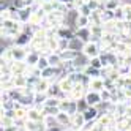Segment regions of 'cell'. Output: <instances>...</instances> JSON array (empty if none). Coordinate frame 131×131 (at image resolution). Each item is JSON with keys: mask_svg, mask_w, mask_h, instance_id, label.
Returning <instances> with one entry per match:
<instances>
[{"mask_svg": "<svg viewBox=\"0 0 131 131\" xmlns=\"http://www.w3.org/2000/svg\"><path fill=\"white\" fill-rule=\"evenodd\" d=\"M85 93H87V89L84 87L82 84H76V85H74V89L67 93V96H68L70 100H73V101H79V100H82L84 96H85Z\"/></svg>", "mask_w": 131, "mask_h": 131, "instance_id": "3957f363", "label": "cell"}, {"mask_svg": "<svg viewBox=\"0 0 131 131\" xmlns=\"http://www.w3.org/2000/svg\"><path fill=\"white\" fill-rule=\"evenodd\" d=\"M59 85H60V89H62V92H65V93H68V92H71L73 89H74V81L70 78V76H63V78H60L59 81Z\"/></svg>", "mask_w": 131, "mask_h": 131, "instance_id": "30bf717a", "label": "cell"}, {"mask_svg": "<svg viewBox=\"0 0 131 131\" xmlns=\"http://www.w3.org/2000/svg\"><path fill=\"white\" fill-rule=\"evenodd\" d=\"M106 89V82L103 78H93L90 79L89 82V90H93V92H101Z\"/></svg>", "mask_w": 131, "mask_h": 131, "instance_id": "8fae6325", "label": "cell"}, {"mask_svg": "<svg viewBox=\"0 0 131 131\" xmlns=\"http://www.w3.org/2000/svg\"><path fill=\"white\" fill-rule=\"evenodd\" d=\"M118 5H120L118 0H104V2H103V8H104V10H109V11H114Z\"/></svg>", "mask_w": 131, "mask_h": 131, "instance_id": "d4e9b609", "label": "cell"}, {"mask_svg": "<svg viewBox=\"0 0 131 131\" xmlns=\"http://www.w3.org/2000/svg\"><path fill=\"white\" fill-rule=\"evenodd\" d=\"M43 125L46 128H54V126H59V122H57V118H55V115H44Z\"/></svg>", "mask_w": 131, "mask_h": 131, "instance_id": "cb8c5ba5", "label": "cell"}, {"mask_svg": "<svg viewBox=\"0 0 131 131\" xmlns=\"http://www.w3.org/2000/svg\"><path fill=\"white\" fill-rule=\"evenodd\" d=\"M129 68H131V67H129Z\"/></svg>", "mask_w": 131, "mask_h": 131, "instance_id": "e575fe53", "label": "cell"}, {"mask_svg": "<svg viewBox=\"0 0 131 131\" xmlns=\"http://www.w3.org/2000/svg\"><path fill=\"white\" fill-rule=\"evenodd\" d=\"M114 19L118 21V22H123L125 21V6H123V3H120L114 10Z\"/></svg>", "mask_w": 131, "mask_h": 131, "instance_id": "603a6c76", "label": "cell"}, {"mask_svg": "<svg viewBox=\"0 0 131 131\" xmlns=\"http://www.w3.org/2000/svg\"><path fill=\"white\" fill-rule=\"evenodd\" d=\"M32 14H33V8L32 6H25V8L17 11V21L22 22V24H29L30 19H32Z\"/></svg>", "mask_w": 131, "mask_h": 131, "instance_id": "ba28073f", "label": "cell"}, {"mask_svg": "<svg viewBox=\"0 0 131 131\" xmlns=\"http://www.w3.org/2000/svg\"><path fill=\"white\" fill-rule=\"evenodd\" d=\"M40 59H41V54L40 52L29 49V55H27V59H25V63L29 65V67H36V63L40 62Z\"/></svg>", "mask_w": 131, "mask_h": 131, "instance_id": "9a60e30c", "label": "cell"}, {"mask_svg": "<svg viewBox=\"0 0 131 131\" xmlns=\"http://www.w3.org/2000/svg\"><path fill=\"white\" fill-rule=\"evenodd\" d=\"M123 6H125V21H131V5L123 3Z\"/></svg>", "mask_w": 131, "mask_h": 131, "instance_id": "1f68e13d", "label": "cell"}, {"mask_svg": "<svg viewBox=\"0 0 131 131\" xmlns=\"http://www.w3.org/2000/svg\"><path fill=\"white\" fill-rule=\"evenodd\" d=\"M41 109H43V114L44 115H57L59 112H60L59 106H55V107H44V106H41Z\"/></svg>", "mask_w": 131, "mask_h": 131, "instance_id": "83f0119b", "label": "cell"}, {"mask_svg": "<svg viewBox=\"0 0 131 131\" xmlns=\"http://www.w3.org/2000/svg\"><path fill=\"white\" fill-rule=\"evenodd\" d=\"M82 114H84V117H85L87 123H90V122H96L100 118L101 112H100V107H96V106H89Z\"/></svg>", "mask_w": 131, "mask_h": 131, "instance_id": "5b68a950", "label": "cell"}, {"mask_svg": "<svg viewBox=\"0 0 131 131\" xmlns=\"http://www.w3.org/2000/svg\"><path fill=\"white\" fill-rule=\"evenodd\" d=\"M85 103L89 106H100L103 104V98H101V92H93V90H87L85 96H84Z\"/></svg>", "mask_w": 131, "mask_h": 131, "instance_id": "7a4b0ae2", "label": "cell"}, {"mask_svg": "<svg viewBox=\"0 0 131 131\" xmlns=\"http://www.w3.org/2000/svg\"><path fill=\"white\" fill-rule=\"evenodd\" d=\"M82 54L85 55L87 59H93V57H98V55L101 54V46L98 41H89L84 44L82 48Z\"/></svg>", "mask_w": 131, "mask_h": 131, "instance_id": "6da1fadb", "label": "cell"}, {"mask_svg": "<svg viewBox=\"0 0 131 131\" xmlns=\"http://www.w3.org/2000/svg\"><path fill=\"white\" fill-rule=\"evenodd\" d=\"M51 81H48V79H40L38 81V84L35 85V93H48V90H49V87H51Z\"/></svg>", "mask_w": 131, "mask_h": 131, "instance_id": "2e32d148", "label": "cell"}, {"mask_svg": "<svg viewBox=\"0 0 131 131\" xmlns=\"http://www.w3.org/2000/svg\"><path fill=\"white\" fill-rule=\"evenodd\" d=\"M76 36L81 41L89 43V41H92V29H90V27H82V29H78L76 30Z\"/></svg>", "mask_w": 131, "mask_h": 131, "instance_id": "4fadbf2b", "label": "cell"}, {"mask_svg": "<svg viewBox=\"0 0 131 131\" xmlns=\"http://www.w3.org/2000/svg\"><path fill=\"white\" fill-rule=\"evenodd\" d=\"M41 2H52V0H41Z\"/></svg>", "mask_w": 131, "mask_h": 131, "instance_id": "836d02e7", "label": "cell"}, {"mask_svg": "<svg viewBox=\"0 0 131 131\" xmlns=\"http://www.w3.org/2000/svg\"><path fill=\"white\" fill-rule=\"evenodd\" d=\"M48 60H49V67H54V68H59L63 65V59L60 52H51L48 54Z\"/></svg>", "mask_w": 131, "mask_h": 131, "instance_id": "5bb4252c", "label": "cell"}, {"mask_svg": "<svg viewBox=\"0 0 131 131\" xmlns=\"http://www.w3.org/2000/svg\"><path fill=\"white\" fill-rule=\"evenodd\" d=\"M60 55H62L63 62H73V60H76L79 55H81V52L73 51V49H67V51H62V52H60Z\"/></svg>", "mask_w": 131, "mask_h": 131, "instance_id": "e0dca14e", "label": "cell"}, {"mask_svg": "<svg viewBox=\"0 0 131 131\" xmlns=\"http://www.w3.org/2000/svg\"><path fill=\"white\" fill-rule=\"evenodd\" d=\"M60 104V98H52V96H49L48 98V101L44 103V107H55V106H59Z\"/></svg>", "mask_w": 131, "mask_h": 131, "instance_id": "f1b7e54d", "label": "cell"}, {"mask_svg": "<svg viewBox=\"0 0 131 131\" xmlns=\"http://www.w3.org/2000/svg\"><path fill=\"white\" fill-rule=\"evenodd\" d=\"M55 118H57L59 122V125L63 126V128H67L71 125V120H73V115H70L68 112H65V111H60L57 115H55Z\"/></svg>", "mask_w": 131, "mask_h": 131, "instance_id": "7c38bea8", "label": "cell"}, {"mask_svg": "<svg viewBox=\"0 0 131 131\" xmlns=\"http://www.w3.org/2000/svg\"><path fill=\"white\" fill-rule=\"evenodd\" d=\"M89 65H92L93 68H98V70H103V68H104V63H103V60H101L100 55H98V57L90 59V60H89Z\"/></svg>", "mask_w": 131, "mask_h": 131, "instance_id": "484cf974", "label": "cell"}, {"mask_svg": "<svg viewBox=\"0 0 131 131\" xmlns=\"http://www.w3.org/2000/svg\"><path fill=\"white\" fill-rule=\"evenodd\" d=\"M13 51V60L14 62H25L27 55H29V48H22V46H11Z\"/></svg>", "mask_w": 131, "mask_h": 131, "instance_id": "277c9868", "label": "cell"}, {"mask_svg": "<svg viewBox=\"0 0 131 131\" xmlns=\"http://www.w3.org/2000/svg\"><path fill=\"white\" fill-rule=\"evenodd\" d=\"M2 131H19V126H17L16 123L11 125V126H6V128H2Z\"/></svg>", "mask_w": 131, "mask_h": 131, "instance_id": "d6a6232c", "label": "cell"}, {"mask_svg": "<svg viewBox=\"0 0 131 131\" xmlns=\"http://www.w3.org/2000/svg\"><path fill=\"white\" fill-rule=\"evenodd\" d=\"M16 123V120L11 118V117H6V115H2V128H6V126H11Z\"/></svg>", "mask_w": 131, "mask_h": 131, "instance_id": "f546056e", "label": "cell"}, {"mask_svg": "<svg viewBox=\"0 0 131 131\" xmlns=\"http://www.w3.org/2000/svg\"><path fill=\"white\" fill-rule=\"evenodd\" d=\"M36 68H38L40 71H43V70H46V68H49L48 55H43V54H41V59H40V62H38V63H36Z\"/></svg>", "mask_w": 131, "mask_h": 131, "instance_id": "4316f807", "label": "cell"}, {"mask_svg": "<svg viewBox=\"0 0 131 131\" xmlns=\"http://www.w3.org/2000/svg\"><path fill=\"white\" fill-rule=\"evenodd\" d=\"M85 125H87V120H85V117H84V114H82V112H78L76 115H73V120H71V126H73L74 129H78V131H82Z\"/></svg>", "mask_w": 131, "mask_h": 131, "instance_id": "9c48e42d", "label": "cell"}, {"mask_svg": "<svg viewBox=\"0 0 131 131\" xmlns=\"http://www.w3.org/2000/svg\"><path fill=\"white\" fill-rule=\"evenodd\" d=\"M10 68H11V71H13L14 76H17V74H27L30 67L25 62H11L10 63Z\"/></svg>", "mask_w": 131, "mask_h": 131, "instance_id": "52a82bcc", "label": "cell"}, {"mask_svg": "<svg viewBox=\"0 0 131 131\" xmlns=\"http://www.w3.org/2000/svg\"><path fill=\"white\" fill-rule=\"evenodd\" d=\"M79 13H81V14H84V16H89V17H90V14H92L93 11H92V8L85 3V5H82V6L79 8Z\"/></svg>", "mask_w": 131, "mask_h": 131, "instance_id": "4dcf8cb0", "label": "cell"}, {"mask_svg": "<svg viewBox=\"0 0 131 131\" xmlns=\"http://www.w3.org/2000/svg\"><path fill=\"white\" fill-rule=\"evenodd\" d=\"M44 114H43V109L38 106H32L29 107V112H27V120H32V122H43Z\"/></svg>", "mask_w": 131, "mask_h": 131, "instance_id": "8992f818", "label": "cell"}, {"mask_svg": "<svg viewBox=\"0 0 131 131\" xmlns=\"http://www.w3.org/2000/svg\"><path fill=\"white\" fill-rule=\"evenodd\" d=\"M13 82H14L16 89L27 87V74H17V76H13Z\"/></svg>", "mask_w": 131, "mask_h": 131, "instance_id": "d6986e66", "label": "cell"}, {"mask_svg": "<svg viewBox=\"0 0 131 131\" xmlns=\"http://www.w3.org/2000/svg\"><path fill=\"white\" fill-rule=\"evenodd\" d=\"M62 93H63V92H62V89H60V85H59V82H52L51 87H49V90H48V95L52 96V98H60Z\"/></svg>", "mask_w": 131, "mask_h": 131, "instance_id": "ac0fdd59", "label": "cell"}, {"mask_svg": "<svg viewBox=\"0 0 131 131\" xmlns=\"http://www.w3.org/2000/svg\"><path fill=\"white\" fill-rule=\"evenodd\" d=\"M85 76H89L90 79H93V78H101V70H98V68H93L92 65H87L85 68H84V71H82Z\"/></svg>", "mask_w": 131, "mask_h": 131, "instance_id": "ffe728a7", "label": "cell"}, {"mask_svg": "<svg viewBox=\"0 0 131 131\" xmlns=\"http://www.w3.org/2000/svg\"><path fill=\"white\" fill-rule=\"evenodd\" d=\"M48 98H49L48 93H35V95H33V104L38 106V107H41L44 103L48 101Z\"/></svg>", "mask_w": 131, "mask_h": 131, "instance_id": "7402d4cb", "label": "cell"}, {"mask_svg": "<svg viewBox=\"0 0 131 131\" xmlns=\"http://www.w3.org/2000/svg\"><path fill=\"white\" fill-rule=\"evenodd\" d=\"M90 25H92L90 17H89V16H84V14L79 13L78 19H76V30H78V29H82V27H90Z\"/></svg>", "mask_w": 131, "mask_h": 131, "instance_id": "44dd1931", "label": "cell"}]
</instances>
